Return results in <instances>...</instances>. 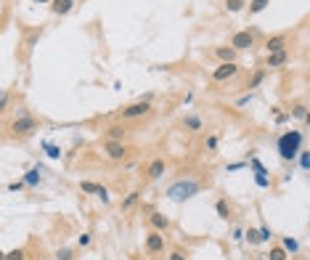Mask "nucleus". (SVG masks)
Wrapping results in <instances>:
<instances>
[{
    "instance_id": "33",
    "label": "nucleus",
    "mask_w": 310,
    "mask_h": 260,
    "mask_svg": "<svg viewBox=\"0 0 310 260\" xmlns=\"http://www.w3.org/2000/svg\"><path fill=\"white\" fill-rule=\"evenodd\" d=\"M8 106H11V96H8V90L0 88V114H6Z\"/></svg>"
},
{
    "instance_id": "36",
    "label": "nucleus",
    "mask_w": 310,
    "mask_h": 260,
    "mask_svg": "<svg viewBox=\"0 0 310 260\" xmlns=\"http://www.w3.org/2000/svg\"><path fill=\"white\" fill-rule=\"evenodd\" d=\"M90 242H93V234H80V236H77V247H90Z\"/></svg>"
},
{
    "instance_id": "7",
    "label": "nucleus",
    "mask_w": 310,
    "mask_h": 260,
    "mask_svg": "<svg viewBox=\"0 0 310 260\" xmlns=\"http://www.w3.org/2000/svg\"><path fill=\"white\" fill-rule=\"evenodd\" d=\"M239 72H241V67L236 64V61H228V64H218V67L212 69V83H228V80H234Z\"/></svg>"
},
{
    "instance_id": "30",
    "label": "nucleus",
    "mask_w": 310,
    "mask_h": 260,
    "mask_svg": "<svg viewBox=\"0 0 310 260\" xmlns=\"http://www.w3.org/2000/svg\"><path fill=\"white\" fill-rule=\"evenodd\" d=\"M268 6H271V0H252V3L246 6V8H250V13H262Z\"/></svg>"
},
{
    "instance_id": "17",
    "label": "nucleus",
    "mask_w": 310,
    "mask_h": 260,
    "mask_svg": "<svg viewBox=\"0 0 310 260\" xmlns=\"http://www.w3.org/2000/svg\"><path fill=\"white\" fill-rule=\"evenodd\" d=\"M212 53H215V58H218L220 64H228V61H236V56H239L234 48H231V45H218V48H215Z\"/></svg>"
},
{
    "instance_id": "23",
    "label": "nucleus",
    "mask_w": 310,
    "mask_h": 260,
    "mask_svg": "<svg viewBox=\"0 0 310 260\" xmlns=\"http://www.w3.org/2000/svg\"><path fill=\"white\" fill-rule=\"evenodd\" d=\"M138 199H141V191H130L128 196H125V199H122V212H128V210H133L135 205H138Z\"/></svg>"
},
{
    "instance_id": "27",
    "label": "nucleus",
    "mask_w": 310,
    "mask_h": 260,
    "mask_svg": "<svg viewBox=\"0 0 310 260\" xmlns=\"http://www.w3.org/2000/svg\"><path fill=\"white\" fill-rule=\"evenodd\" d=\"M246 8V0H225V11L228 13H239Z\"/></svg>"
},
{
    "instance_id": "9",
    "label": "nucleus",
    "mask_w": 310,
    "mask_h": 260,
    "mask_svg": "<svg viewBox=\"0 0 310 260\" xmlns=\"http://www.w3.org/2000/svg\"><path fill=\"white\" fill-rule=\"evenodd\" d=\"M80 191H82V194H93V196H98V199H101L104 205L109 202V189H106V186H101V183L82 181V183H80Z\"/></svg>"
},
{
    "instance_id": "20",
    "label": "nucleus",
    "mask_w": 310,
    "mask_h": 260,
    "mask_svg": "<svg viewBox=\"0 0 310 260\" xmlns=\"http://www.w3.org/2000/svg\"><path fill=\"white\" fill-rule=\"evenodd\" d=\"M183 128H185V130H191V133H196V130H201L204 125H201V117H196V114H185V117H183Z\"/></svg>"
},
{
    "instance_id": "8",
    "label": "nucleus",
    "mask_w": 310,
    "mask_h": 260,
    "mask_svg": "<svg viewBox=\"0 0 310 260\" xmlns=\"http://www.w3.org/2000/svg\"><path fill=\"white\" fill-rule=\"evenodd\" d=\"M164 242H167V236H164L162 231H149V234H146V242H143V247H146V252H149L151 257H157V255L164 252Z\"/></svg>"
},
{
    "instance_id": "43",
    "label": "nucleus",
    "mask_w": 310,
    "mask_h": 260,
    "mask_svg": "<svg viewBox=\"0 0 310 260\" xmlns=\"http://www.w3.org/2000/svg\"><path fill=\"white\" fill-rule=\"evenodd\" d=\"M32 3H51V0H32Z\"/></svg>"
},
{
    "instance_id": "40",
    "label": "nucleus",
    "mask_w": 310,
    "mask_h": 260,
    "mask_svg": "<svg viewBox=\"0 0 310 260\" xmlns=\"http://www.w3.org/2000/svg\"><path fill=\"white\" fill-rule=\"evenodd\" d=\"M252 98H255V93H252V90H250V93H244V96H241V98L236 101V106H246V104H250Z\"/></svg>"
},
{
    "instance_id": "26",
    "label": "nucleus",
    "mask_w": 310,
    "mask_h": 260,
    "mask_svg": "<svg viewBox=\"0 0 310 260\" xmlns=\"http://www.w3.org/2000/svg\"><path fill=\"white\" fill-rule=\"evenodd\" d=\"M265 260H289V255L281 244H276V247H271V252L265 255Z\"/></svg>"
},
{
    "instance_id": "28",
    "label": "nucleus",
    "mask_w": 310,
    "mask_h": 260,
    "mask_svg": "<svg viewBox=\"0 0 310 260\" xmlns=\"http://www.w3.org/2000/svg\"><path fill=\"white\" fill-rule=\"evenodd\" d=\"M297 162H300V170H302V173H307V167H310V151H307L305 146L300 149V154H297Z\"/></svg>"
},
{
    "instance_id": "15",
    "label": "nucleus",
    "mask_w": 310,
    "mask_h": 260,
    "mask_svg": "<svg viewBox=\"0 0 310 260\" xmlns=\"http://www.w3.org/2000/svg\"><path fill=\"white\" fill-rule=\"evenodd\" d=\"M286 61H289V51H276V53H268L265 67H271V69H281V67H286Z\"/></svg>"
},
{
    "instance_id": "12",
    "label": "nucleus",
    "mask_w": 310,
    "mask_h": 260,
    "mask_svg": "<svg viewBox=\"0 0 310 260\" xmlns=\"http://www.w3.org/2000/svg\"><path fill=\"white\" fill-rule=\"evenodd\" d=\"M77 0H51V13L53 16H67L69 11H74Z\"/></svg>"
},
{
    "instance_id": "31",
    "label": "nucleus",
    "mask_w": 310,
    "mask_h": 260,
    "mask_svg": "<svg viewBox=\"0 0 310 260\" xmlns=\"http://www.w3.org/2000/svg\"><path fill=\"white\" fill-rule=\"evenodd\" d=\"M3 260H27V250L13 247V250H8V252H6V257H3Z\"/></svg>"
},
{
    "instance_id": "16",
    "label": "nucleus",
    "mask_w": 310,
    "mask_h": 260,
    "mask_svg": "<svg viewBox=\"0 0 310 260\" xmlns=\"http://www.w3.org/2000/svg\"><path fill=\"white\" fill-rule=\"evenodd\" d=\"M286 45H289V37H286V35H273V37L265 40V51H268V53L286 51Z\"/></svg>"
},
{
    "instance_id": "22",
    "label": "nucleus",
    "mask_w": 310,
    "mask_h": 260,
    "mask_svg": "<svg viewBox=\"0 0 310 260\" xmlns=\"http://www.w3.org/2000/svg\"><path fill=\"white\" fill-rule=\"evenodd\" d=\"M281 247L286 250V255H297L300 252V242L294 236H281Z\"/></svg>"
},
{
    "instance_id": "13",
    "label": "nucleus",
    "mask_w": 310,
    "mask_h": 260,
    "mask_svg": "<svg viewBox=\"0 0 310 260\" xmlns=\"http://www.w3.org/2000/svg\"><path fill=\"white\" fill-rule=\"evenodd\" d=\"M125 138H128L125 122H114V125L106 128V141H125Z\"/></svg>"
},
{
    "instance_id": "19",
    "label": "nucleus",
    "mask_w": 310,
    "mask_h": 260,
    "mask_svg": "<svg viewBox=\"0 0 310 260\" xmlns=\"http://www.w3.org/2000/svg\"><path fill=\"white\" fill-rule=\"evenodd\" d=\"M43 151H45V157H48V159H61V157H64L61 146L53 144V141H43Z\"/></svg>"
},
{
    "instance_id": "4",
    "label": "nucleus",
    "mask_w": 310,
    "mask_h": 260,
    "mask_svg": "<svg viewBox=\"0 0 310 260\" xmlns=\"http://www.w3.org/2000/svg\"><path fill=\"white\" fill-rule=\"evenodd\" d=\"M151 114V104L149 101H141L138 98L135 104H128L125 109H119V119L128 122V119H141V117H149Z\"/></svg>"
},
{
    "instance_id": "37",
    "label": "nucleus",
    "mask_w": 310,
    "mask_h": 260,
    "mask_svg": "<svg viewBox=\"0 0 310 260\" xmlns=\"http://www.w3.org/2000/svg\"><path fill=\"white\" fill-rule=\"evenodd\" d=\"M246 167V159H241V162H231V165H225V173H236V170H244Z\"/></svg>"
},
{
    "instance_id": "38",
    "label": "nucleus",
    "mask_w": 310,
    "mask_h": 260,
    "mask_svg": "<svg viewBox=\"0 0 310 260\" xmlns=\"http://www.w3.org/2000/svg\"><path fill=\"white\" fill-rule=\"evenodd\" d=\"M255 183L260 189H271V175H255Z\"/></svg>"
},
{
    "instance_id": "39",
    "label": "nucleus",
    "mask_w": 310,
    "mask_h": 260,
    "mask_svg": "<svg viewBox=\"0 0 310 260\" xmlns=\"http://www.w3.org/2000/svg\"><path fill=\"white\" fill-rule=\"evenodd\" d=\"M22 189H27L24 181H11V183H8V191H11V194H19Z\"/></svg>"
},
{
    "instance_id": "24",
    "label": "nucleus",
    "mask_w": 310,
    "mask_h": 260,
    "mask_svg": "<svg viewBox=\"0 0 310 260\" xmlns=\"http://www.w3.org/2000/svg\"><path fill=\"white\" fill-rule=\"evenodd\" d=\"M265 77H268V72H265V69H257V72L252 74V77H250V83H246V88H250V90L260 88L262 83H265Z\"/></svg>"
},
{
    "instance_id": "21",
    "label": "nucleus",
    "mask_w": 310,
    "mask_h": 260,
    "mask_svg": "<svg viewBox=\"0 0 310 260\" xmlns=\"http://www.w3.org/2000/svg\"><path fill=\"white\" fill-rule=\"evenodd\" d=\"M246 167H250V170H255V175H271V170H268V167L262 165L255 154H252L250 159H246Z\"/></svg>"
},
{
    "instance_id": "11",
    "label": "nucleus",
    "mask_w": 310,
    "mask_h": 260,
    "mask_svg": "<svg viewBox=\"0 0 310 260\" xmlns=\"http://www.w3.org/2000/svg\"><path fill=\"white\" fill-rule=\"evenodd\" d=\"M164 173H167V162L164 159H151L149 167H146V178L149 181H159Z\"/></svg>"
},
{
    "instance_id": "34",
    "label": "nucleus",
    "mask_w": 310,
    "mask_h": 260,
    "mask_svg": "<svg viewBox=\"0 0 310 260\" xmlns=\"http://www.w3.org/2000/svg\"><path fill=\"white\" fill-rule=\"evenodd\" d=\"M218 144H220V138H218L215 133H210L207 141H204V149H207V151H218Z\"/></svg>"
},
{
    "instance_id": "42",
    "label": "nucleus",
    "mask_w": 310,
    "mask_h": 260,
    "mask_svg": "<svg viewBox=\"0 0 310 260\" xmlns=\"http://www.w3.org/2000/svg\"><path fill=\"white\" fill-rule=\"evenodd\" d=\"M231 239H234V242H241V239H244V231H241V228H234V236H231Z\"/></svg>"
},
{
    "instance_id": "25",
    "label": "nucleus",
    "mask_w": 310,
    "mask_h": 260,
    "mask_svg": "<svg viewBox=\"0 0 310 260\" xmlns=\"http://www.w3.org/2000/svg\"><path fill=\"white\" fill-rule=\"evenodd\" d=\"M215 212H218V215H220L223 221H228V218H231V212H234V210H231V205H228L225 199H218V202H215Z\"/></svg>"
},
{
    "instance_id": "29",
    "label": "nucleus",
    "mask_w": 310,
    "mask_h": 260,
    "mask_svg": "<svg viewBox=\"0 0 310 260\" xmlns=\"http://www.w3.org/2000/svg\"><path fill=\"white\" fill-rule=\"evenodd\" d=\"M74 257H77L74 247H58L56 250V260H74Z\"/></svg>"
},
{
    "instance_id": "44",
    "label": "nucleus",
    "mask_w": 310,
    "mask_h": 260,
    "mask_svg": "<svg viewBox=\"0 0 310 260\" xmlns=\"http://www.w3.org/2000/svg\"><path fill=\"white\" fill-rule=\"evenodd\" d=\"M3 257H6V252H3V250H0V260H3Z\"/></svg>"
},
{
    "instance_id": "2",
    "label": "nucleus",
    "mask_w": 310,
    "mask_h": 260,
    "mask_svg": "<svg viewBox=\"0 0 310 260\" xmlns=\"http://www.w3.org/2000/svg\"><path fill=\"white\" fill-rule=\"evenodd\" d=\"M199 191H201V181H196V178H180V181H175L173 186L167 189V199L170 202H189V199H194Z\"/></svg>"
},
{
    "instance_id": "5",
    "label": "nucleus",
    "mask_w": 310,
    "mask_h": 260,
    "mask_svg": "<svg viewBox=\"0 0 310 260\" xmlns=\"http://www.w3.org/2000/svg\"><path fill=\"white\" fill-rule=\"evenodd\" d=\"M255 37H257V29H239V32H234V37H231V48H234L236 53L250 51L255 45Z\"/></svg>"
},
{
    "instance_id": "32",
    "label": "nucleus",
    "mask_w": 310,
    "mask_h": 260,
    "mask_svg": "<svg viewBox=\"0 0 310 260\" xmlns=\"http://www.w3.org/2000/svg\"><path fill=\"white\" fill-rule=\"evenodd\" d=\"M257 236H260V244H262V242H271V239H273V231H271L265 223H262V226L257 228Z\"/></svg>"
},
{
    "instance_id": "18",
    "label": "nucleus",
    "mask_w": 310,
    "mask_h": 260,
    "mask_svg": "<svg viewBox=\"0 0 310 260\" xmlns=\"http://www.w3.org/2000/svg\"><path fill=\"white\" fill-rule=\"evenodd\" d=\"M289 119H302V122H310V109L307 104H294L289 109Z\"/></svg>"
},
{
    "instance_id": "35",
    "label": "nucleus",
    "mask_w": 310,
    "mask_h": 260,
    "mask_svg": "<svg viewBox=\"0 0 310 260\" xmlns=\"http://www.w3.org/2000/svg\"><path fill=\"white\" fill-rule=\"evenodd\" d=\"M244 239L250 242L252 247H255V244H260V236H257V228H246V231H244Z\"/></svg>"
},
{
    "instance_id": "14",
    "label": "nucleus",
    "mask_w": 310,
    "mask_h": 260,
    "mask_svg": "<svg viewBox=\"0 0 310 260\" xmlns=\"http://www.w3.org/2000/svg\"><path fill=\"white\" fill-rule=\"evenodd\" d=\"M40 173H43L40 165H37V167H29V170L24 173V178H22L24 186H27V189H37L40 183H43V175H40Z\"/></svg>"
},
{
    "instance_id": "3",
    "label": "nucleus",
    "mask_w": 310,
    "mask_h": 260,
    "mask_svg": "<svg viewBox=\"0 0 310 260\" xmlns=\"http://www.w3.org/2000/svg\"><path fill=\"white\" fill-rule=\"evenodd\" d=\"M37 128H40V122L29 114L24 106H19V112H16V117L11 119V125H8V130H11V135H16V138H29V135H35L37 133Z\"/></svg>"
},
{
    "instance_id": "10",
    "label": "nucleus",
    "mask_w": 310,
    "mask_h": 260,
    "mask_svg": "<svg viewBox=\"0 0 310 260\" xmlns=\"http://www.w3.org/2000/svg\"><path fill=\"white\" fill-rule=\"evenodd\" d=\"M149 226H151V231L167 234V231H170V218L164 215V212H159V210H151V212H149Z\"/></svg>"
},
{
    "instance_id": "6",
    "label": "nucleus",
    "mask_w": 310,
    "mask_h": 260,
    "mask_svg": "<svg viewBox=\"0 0 310 260\" xmlns=\"http://www.w3.org/2000/svg\"><path fill=\"white\" fill-rule=\"evenodd\" d=\"M104 154L109 157L112 162H125L128 154H130V149L125 141H104Z\"/></svg>"
},
{
    "instance_id": "41",
    "label": "nucleus",
    "mask_w": 310,
    "mask_h": 260,
    "mask_svg": "<svg viewBox=\"0 0 310 260\" xmlns=\"http://www.w3.org/2000/svg\"><path fill=\"white\" fill-rule=\"evenodd\" d=\"M167 260H189V257H185L180 250H175V252H170V257H167Z\"/></svg>"
},
{
    "instance_id": "1",
    "label": "nucleus",
    "mask_w": 310,
    "mask_h": 260,
    "mask_svg": "<svg viewBox=\"0 0 310 260\" xmlns=\"http://www.w3.org/2000/svg\"><path fill=\"white\" fill-rule=\"evenodd\" d=\"M305 144V133L302 130H284L281 135H278V141H276V151H278V157H281L284 162H294L300 154V149Z\"/></svg>"
}]
</instances>
